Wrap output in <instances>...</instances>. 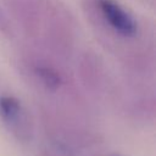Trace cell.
<instances>
[{"label":"cell","instance_id":"7a4b0ae2","mask_svg":"<svg viewBox=\"0 0 156 156\" xmlns=\"http://www.w3.org/2000/svg\"><path fill=\"white\" fill-rule=\"evenodd\" d=\"M21 112V104L13 96L0 98V115L7 122H12L18 117Z\"/></svg>","mask_w":156,"mask_h":156},{"label":"cell","instance_id":"6da1fadb","mask_svg":"<svg viewBox=\"0 0 156 156\" xmlns=\"http://www.w3.org/2000/svg\"><path fill=\"white\" fill-rule=\"evenodd\" d=\"M99 6L106 21L117 32L123 35H133L135 33V22L115 0H99Z\"/></svg>","mask_w":156,"mask_h":156},{"label":"cell","instance_id":"3957f363","mask_svg":"<svg viewBox=\"0 0 156 156\" xmlns=\"http://www.w3.org/2000/svg\"><path fill=\"white\" fill-rule=\"evenodd\" d=\"M37 73L40 77L41 82L49 88V89H56L60 85V76L56 71H54L50 67H38Z\"/></svg>","mask_w":156,"mask_h":156}]
</instances>
